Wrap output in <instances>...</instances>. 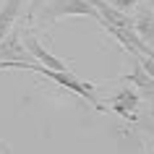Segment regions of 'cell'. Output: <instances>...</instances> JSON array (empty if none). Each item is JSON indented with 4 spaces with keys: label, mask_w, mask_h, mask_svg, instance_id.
<instances>
[{
    "label": "cell",
    "mask_w": 154,
    "mask_h": 154,
    "mask_svg": "<svg viewBox=\"0 0 154 154\" xmlns=\"http://www.w3.org/2000/svg\"><path fill=\"white\" fill-rule=\"evenodd\" d=\"M131 18H133V32H136V37L144 42L146 47L154 50V13L149 11V5L141 3V5L131 13Z\"/></svg>",
    "instance_id": "6"
},
{
    "label": "cell",
    "mask_w": 154,
    "mask_h": 154,
    "mask_svg": "<svg viewBox=\"0 0 154 154\" xmlns=\"http://www.w3.org/2000/svg\"><path fill=\"white\" fill-rule=\"evenodd\" d=\"M39 65H24V63H8V60H0V71H37Z\"/></svg>",
    "instance_id": "9"
},
{
    "label": "cell",
    "mask_w": 154,
    "mask_h": 154,
    "mask_svg": "<svg viewBox=\"0 0 154 154\" xmlns=\"http://www.w3.org/2000/svg\"><path fill=\"white\" fill-rule=\"evenodd\" d=\"M29 0H5L3 3V8H0V42L5 39L18 24V16H21V11Z\"/></svg>",
    "instance_id": "7"
},
{
    "label": "cell",
    "mask_w": 154,
    "mask_h": 154,
    "mask_svg": "<svg viewBox=\"0 0 154 154\" xmlns=\"http://www.w3.org/2000/svg\"><path fill=\"white\" fill-rule=\"evenodd\" d=\"M107 99H110L107 107L115 115H120L125 123H138V112H141V105L144 102H141V97H138V91L133 86H120V89L112 91Z\"/></svg>",
    "instance_id": "3"
},
{
    "label": "cell",
    "mask_w": 154,
    "mask_h": 154,
    "mask_svg": "<svg viewBox=\"0 0 154 154\" xmlns=\"http://www.w3.org/2000/svg\"><path fill=\"white\" fill-rule=\"evenodd\" d=\"M131 63H133L131 71L125 73V76H120V79H125V81L138 91L141 102H146V105H149V112L154 115V79L144 71V65H141L138 57H131Z\"/></svg>",
    "instance_id": "4"
},
{
    "label": "cell",
    "mask_w": 154,
    "mask_h": 154,
    "mask_svg": "<svg viewBox=\"0 0 154 154\" xmlns=\"http://www.w3.org/2000/svg\"><path fill=\"white\" fill-rule=\"evenodd\" d=\"M0 154H8V149H5V146H3V141H0Z\"/></svg>",
    "instance_id": "13"
},
{
    "label": "cell",
    "mask_w": 154,
    "mask_h": 154,
    "mask_svg": "<svg viewBox=\"0 0 154 154\" xmlns=\"http://www.w3.org/2000/svg\"><path fill=\"white\" fill-rule=\"evenodd\" d=\"M21 32H24V26L16 24V29L0 42V60H8V63H24V65H37L32 60V55H29V50L24 47V37H21Z\"/></svg>",
    "instance_id": "5"
},
{
    "label": "cell",
    "mask_w": 154,
    "mask_h": 154,
    "mask_svg": "<svg viewBox=\"0 0 154 154\" xmlns=\"http://www.w3.org/2000/svg\"><path fill=\"white\" fill-rule=\"evenodd\" d=\"M105 3H110L112 8H118L120 13H128V16L141 5V0H105Z\"/></svg>",
    "instance_id": "8"
},
{
    "label": "cell",
    "mask_w": 154,
    "mask_h": 154,
    "mask_svg": "<svg viewBox=\"0 0 154 154\" xmlns=\"http://www.w3.org/2000/svg\"><path fill=\"white\" fill-rule=\"evenodd\" d=\"M73 16H81V18H91L99 24L97 11L91 8L89 0H50L42 5V11L37 13V26H50L52 21H60V18H73Z\"/></svg>",
    "instance_id": "1"
},
{
    "label": "cell",
    "mask_w": 154,
    "mask_h": 154,
    "mask_svg": "<svg viewBox=\"0 0 154 154\" xmlns=\"http://www.w3.org/2000/svg\"><path fill=\"white\" fill-rule=\"evenodd\" d=\"M3 3H5V0H0V8H3Z\"/></svg>",
    "instance_id": "14"
},
{
    "label": "cell",
    "mask_w": 154,
    "mask_h": 154,
    "mask_svg": "<svg viewBox=\"0 0 154 154\" xmlns=\"http://www.w3.org/2000/svg\"><path fill=\"white\" fill-rule=\"evenodd\" d=\"M144 3H146V5H149V11H152V13H154V0H144Z\"/></svg>",
    "instance_id": "12"
},
{
    "label": "cell",
    "mask_w": 154,
    "mask_h": 154,
    "mask_svg": "<svg viewBox=\"0 0 154 154\" xmlns=\"http://www.w3.org/2000/svg\"><path fill=\"white\" fill-rule=\"evenodd\" d=\"M138 60H141V65H144V71L154 79V57H138Z\"/></svg>",
    "instance_id": "11"
},
{
    "label": "cell",
    "mask_w": 154,
    "mask_h": 154,
    "mask_svg": "<svg viewBox=\"0 0 154 154\" xmlns=\"http://www.w3.org/2000/svg\"><path fill=\"white\" fill-rule=\"evenodd\" d=\"M45 3H50V0H29V11H26L24 18H26V21H29V18H34V16L42 11V5H45Z\"/></svg>",
    "instance_id": "10"
},
{
    "label": "cell",
    "mask_w": 154,
    "mask_h": 154,
    "mask_svg": "<svg viewBox=\"0 0 154 154\" xmlns=\"http://www.w3.org/2000/svg\"><path fill=\"white\" fill-rule=\"evenodd\" d=\"M21 37H24V47L29 50V55H32V60L37 65H42V68H47V71H57V73H68L71 68L60 60L57 55H52L45 45L39 42V37H37V32L34 29H29L26 26L24 32H21Z\"/></svg>",
    "instance_id": "2"
}]
</instances>
